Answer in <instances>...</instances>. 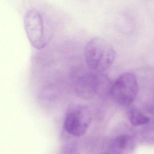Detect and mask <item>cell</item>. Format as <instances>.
Here are the masks:
<instances>
[{
    "label": "cell",
    "instance_id": "cell-3",
    "mask_svg": "<svg viewBox=\"0 0 154 154\" xmlns=\"http://www.w3.org/2000/svg\"><path fill=\"white\" fill-rule=\"evenodd\" d=\"M138 92V85L134 74L126 72L120 75L112 84L109 93L117 103L122 106L130 105L135 100Z\"/></svg>",
    "mask_w": 154,
    "mask_h": 154
},
{
    "label": "cell",
    "instance_id": "cell-7",
    "mask_svg": "<svg viewBox=\"0 0 154 154\" xmlns=\"http://www.w3.org/2000/svg\"><path fill=\"white\" fill-rule=\"evenodd\" d=\"M128 116L131 124L135 127L145 125L150 121L149 117L135 107H132L130 109Z\"/></svg>",
    "mask_w": 154,
    "mask_h": 154
},
{
    "label": "cell",
    "instance_id": "cell-6",
    "mask_svg": "<svg viewBox=\"0 0 154 154\" xmlns=\"http://www.w3.org/2000/svg\"><path fill=\"white\" fill-rule=\"evenodd\" d=\"M134 140L131 136L126 134L119 135L111 141L109 146V153L122 154L132 150L134 147Z\"/></svg>",
    "mask_w": 154,
    "mask_h": 154
},
{
    "label": "cell",
    "instance_id": "cell-2",
    "mask_svg": "<svg viewBox=\"0 0 154 154\" xmlns=\"http://www.w3.org/2000/svg\"><path fill=\"white\" fill-rule=\"evenodd\" d=\"M25 27L29 42L38 49L45 47L53 38L54 31L51 22L38 10L33 9L27 12Z\"/></svg>",
    "mask_w": 154,
    "mask_h": 154
},
{
    "label": "cell",
    "instance_id": "cell-4",
    "mask_svg": "<svg viewBox=\"0 0 154 154\" xmlns=\"http://www.w3.org/2000/svg\"><path fill=\"white\" fill-rule=\"evenodd\" d=\"M91 121V115L87 109L78 107L72 109L67 113L64 125L68 134L74 137H80L85 134Z\"/></svg>",
    "mask_w": 154,
    "mask_h": 154
},
{
    "label": "cell",
    "instance_id": "cell-1",
    "mask_svg": "<svg viewBox=\"0 0 154 154\" xmlns=\"http://www.w3.org/2000/svg\"><path fill=\"white\" fill-rule=\"evenodd\" d=\"M84 56L91 71L101 73L111 67L116 58V52L109 42L96 37L86 44Z\"/></svg>",
    "mask_w": 154,
    "mask_h": 154
},
{
    "label": "cell",
    "instance_id": "cell-5",
    "mask_svg": "<svg viewBox=\"0 0 154 154\" xmlns=\"http://www.w3.org/2000/svg\"><path fill=\"white\" fill-rule=\"evenodd\" d=\"M87 73L78 78L75 90L78 96L83 100H89L101 93L103 74L101 73Z\"/></svg>",
    "mask_w": 154,
    "mask_h": 154
}]
</instances>
